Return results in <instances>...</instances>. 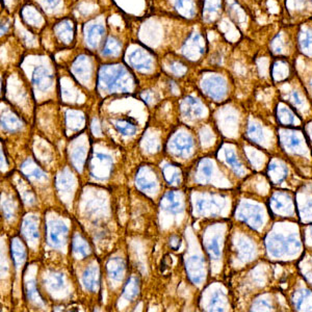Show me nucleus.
Instances as JSON below:
<instances>
[{"label": "nucleus", "mask_w": 312, "mask_h": 312, "mask_svg": "<svg viewBox=\"0 0 312 312\" xmlns=\"http://www.w3.org/2000/svg\"><path fill=\"white\" fill-rule=\"evenodd\" d=\"M99 82L108 91L126 90L129 84V74L123 66H104L99 74Z\"/></svg>", "instance_id": "f257e3e1"}, {"label": "nucleus", "mask_w": 312, "mask_h": 312, "mask_svg": "<svg viewBox=\"0 0 312 312\" xmlns=\"http://www.w3.org/2000/svg\"><path fill=\"white\" fill-rule=\"evenodd\" d=\"M205 45L204 41L199 33H193L192 36L184 43L182 52L183 55L188 57L189 60L196 61L204 53Z\"/></svg>", "instance_id": "f03ea898"}, {"label": "nucleus", "mask_w": 312, "mask_h": 312, "mask_svg": "<svg viewBox=\"0 0 312 312\" xmlns=\"http://www.w3.org/2000/svg\"><path fill=\"white\" fill-rule=\"evenodd\" d=\"M128 63L131 67L140 71H148L152 68V57L142 49H135L128 55Z\"/></svg>", "instance_id": "7ed1b4c3"}, {"label": "nucleus", "mask_w": 312, "mask_h": 312, "mask_svg": "<svg viewBox=\"0 0 312 312\" xmlns=\"http://www.w3.org/2000/svg\"><path fill=\"white\" fill-rule=\"evenodd\" d=\"M203 89L213 98H221L225 94L226 85L221 77H209L203 82Z\"/></svg>", "instance_id": "20e7f679"}, {"label": "nucleus", "mask_w": 312, "mask_h": 312, "mask_svg": "<svg viewBox=\"0 0 312 312\" xmlns=\"http://www.w3.org/2000/svg\"><path fill=\"white\" fill-rule=\"evenodd\" d=\"M54 33L59 40L65 44L71 43L74 37V25L71 20L65 19L54 26Z\"/></svg>", "instance_id": "39448f33"}, {"label": "nucleus", "mask_w": 312, "mask_h": 312, "mask_svg": "<svg viewBox=\"0 0 312 312\" xmlns=\"http://www.w3.org/2000/svg\"><path fill=\"white\" fill-rule=\"evenodd\" d=\"M32 84L41 91L47 90L52 84V75L46 68L37 67L32 73Z\"/></svg>", "instance_id": "423d86ee"}, {"label": "nucleus", "mask_w": 312, "mask_h": 312, "mask_svg": "<svg viewBox=\"0 0 312 312\" xmlns=\"http://www.w3.org/2000/svg\"><path fill=\"white\" fill-rule=\"evenodd\" d=\"M105 29L101 24H93L89 26L86 33V42L91 49H96L101 44Z\"/></svg>", "instance_id": "0eeeda50"}, {"label": "nucleus", "mask_w": 312, "mask_h": 312, "mask_svg": "<svg viewBox=\"0 0 312 312\" xmlns=\"http://www.w3.org/2000/svg\"><path fill=\"white\" fill-rule=\"evenodd\" d=\"M67 227L63 224L55 223L51 225L49 230V239L52 242V245L60 246L67 234Z\"/></svg>", "instance_id": "6e6552de"}, {"label": "nucleus", "mask_w": 312, "mask_h": 312, "mask_svg": "<svg viewBox=\"0 0 312 312\" xmlns=\"http://www.w3.org/2000/svg\"><path fill=\"white\" fill-rule=\"evenodd\" d=\"M175 8L182 17L186 18H192L196 13L194 0H176Z\"/></svg>", "instance_id": "1a4fd4ad"}, {"label": "nucleus", "mask_w": 312, "mask_h": 312, "mask_svg": "<svg viewBox=\"0 0 312 312\" xmlns=\"http://www.w3.org/2000/svg\"><path fill=\"white\" fill-rule=\"evenodd\" d=\"M115 129L122 135H131L136 131V123L133 119H120L114 123Z\"/></svg>", "instance_id": "9d476101"}, {"label": "nucleus", "mask_w": 312, "mask_h": 312, "mask_svg": "<svg viewBox=\"0 0 312 312\" xmlns=\"http://www.w3.org/2000/svg\"><path fill=\"white\" fill-rule=\"evenodd\" d=\"M121 47L122 45L118 39H115L114 37H109L103 46L101 54L103 56H117L121 51Z\"/></svg>", "instance_id": "9b49d317"}, {"label": "nucleus", "mask_w": 312, "mask_h": 312, "mask_svg": "<svg viewBox=\"0 0 312 312\" xmlns=\"http://www.w3.org/2000/svg\"><path fill=\"white\" fill-rule=\"evenodd\" d=\"M90 71H91V66H90L89 60L87 59L86 56H80L73 66L74 74L77 77L84 79L87 76H89Z\"/></svg>", "instance_id": "f8f14e48"}, {"label": "nucleus", "mask_w": 312, "mask_h": 312, "mask_svg": "<svg viewBox=\"0 0 312 312\" xmlns=\"http://www.w3.org/2000/svg\"><path fill=\"white\" fill-rule=\"evenodd\" d=\"M22 18L24 19V21L27 23V24L32 25V26H37L41 24V22H42V17L40 13L32 6H27L23 8Z\"/></svg>", "instance_id": "ddd939ff"}, {"label": "nucleus", "mask_w": 312, "mask_h": 312, "mask_svg": "<svg viewBox=\"0 0 312 312\" xmlns=\"http://www.w3.org/2000/svg\"><path fill=\"white\" fill-rule=\"evenodd\" d=\"M84 284L90 291H95L98 286V277L94 270L89 269L84 275Z\"/></svg>", "instance_id": "4468645a"}, {"label": "nucleus", "mask_w": 312, "mask_h": 312, "mask_svg": "<svg viewBox=\"0 0 312 312\" xmlns=\"http://www.w3.org/2000/svg\"><path fill=\"white\" fill-rule=\"evenodd\" d=\"M165 201H166V207L168 208L169 210H171L173 212L178 211L180 203H179V201L176 200L174 192L167 193L165 196Z\"/></svg>", "instance_id": "2eb2a0df"}, {"label": "nucleus", "mask_w": 312, "mask_h": 312, "mask_svg": "<svg viewBox=\"0 0 312 312\" xmlns=\"http://www.w3.org/2000/svg\"><path fill=\"white\" fill-rule=\"evenodd\" d=\"M108 272L112 278L117 279L123 273V264L120 260L115 259L108 264Z\"/></svg>", "instance_id": "dca6fc26"}, {"label": "nucleus", "mask_w": 312, "mask_h": 312, "mask_svg": "<svg viewBox=\"0 0 312 312\" xmlns=\"http://www.w3.org/2000/svg\"><path fill=\"white\" fill-rule=\"evenodd\" d=\"M73 251L76 254H78V255L85 256L89 252V248H88V245L86 244L85 240L80 239L79 237H76L73 241Z\"/></svg>", "instance_id": "f3484780"}, {"label": "nucleus", "mask_w": 312, "mask_h": 312, "mask_svg": "<svg viewBox=\"0 0 312 312\" xmlns=\"http://www.w3.org/2000/svg\"><path fill=\"white\" fill-rule=\"evenodd\" d=\"M300 43H301V47L304 51L312 54V32L306 31L303 33Z\"/></svg>", "instance_id": "a211bd4d"}, {"label": "nucleus", "mask_w": 312, "mask_h": 312, "mask_svg": "<svg viewBox=\"0 0 312 312\" xmlns=\"http://www.w3.org/2000/svg\"><path fill=\"white\" fill-rule=\"evenodd\" d=\"M221 6V0H204V10L206 14H214Z\"/></svg>", "instance_id": "6ab92c4d"}, {"label": "nucleus", "mask_w": 312, "mask_h": 312, "mask_svg": "<svg viewBox=\"0 0 312 312\" xmlns=\"http://www.w3.org/2000/svg\"><path fill=\"white\" fill-rule=\"evenodd\" d=\"M165 177L171 183L176 182L179 180V173L173 166H167L165 169Z\"/></svg>", "instance_id": "aec40b11"}, {"label": "nucleus", "mask_w": 312, "mask_h": 312, "mask_svg": "<svg viewBox=\"0 0 312 312\" xmlns=\"http://www.w3.org/2000/svg\"><path fill=\"white\" fill-rule=\"evenodd\" d=\"M137 290H138V288H137V282H136V280H135V279H131L128 283H127L124 293H125V295L127 296V298L131 299V298H133V297L136 296Z\"/></svg>", "instance_id": "412c9836"}, {"label": "nucleus", "mask_w": 312, "mask_h": 312, "mask_svg": "<svg viewBox=\"0 0 312 312\" xmlns=\"http://www.w3.org/2000/svg\"><path fill=\"white\" fill-rule=\"evenodd\" d=\"M170 71L176 76H182L187 72V67L180 62H173L170 65Z\"/></svg>", "instance_id": "4be33fe9"}, {"label": "nucleus", "mask_w": 312, "mask_h": 312, "mask_svg": "<svg viewBox=\"0 0 312 312\" xmlns=\"http://www.w3.org/2000/svg\"><path fill=\"white\" fill-rule=\"evenodd\" d=\"M25 234L30 236V237H37V227L36 225H33L30 221H27L25 224Z\"/></svg>", "instance_id": "5701e85b"}, {"label": "nucleus", "mask_w": 312, "mask_h": 312, "mask_svg": "<svg viewBox=\"0 0 312 312\" xmlns=\"http://www.w3.org/2000/svg\"><path fill=\"white\" fill-rule=\"evenodd\" d=\"M64 284V278L62 275H54L53 278H52V281H51V286L53 288H61Z\"/></svg>", "instance_id": "b1692460"}, {"label": "nucleus", "mask_w": 312, "mask_h": 312, "mask_svg": "<svg viewBox=\"0 0 312 312\" xmlns=\"http://www.w3.org/2000/svg\"><path fill=\"white\" fill-rule=\"evenodd\" d=\"M40 1L45 7H47L49 9H53L54 7L59 5L61 0H40Z\"/></svg>", "instance_id": "393cba45"}, {"label": "nucleus", "mask_w": 312, "mask_h": 312, "mask_svg": "<svg viewBox=\"0 0 312 312\" xmlns=\"http://www.w3.org/2000/svg\"><path fill=\"white\" fill-rule=\"evenodd\" d=\"M170 246H171V248L173 249V250H177L178 248H179V246H180V239H179V237H177V236H172L171 237V239H170Z\"/></svg>", "instance_id": "a878e982"}, {"label": "nucleus", "mask_w": 312, "mask_h": 312, "mask_svg": "<svg viewBox=\"0 0 312 312\" xmlns=\"http://www.w3.org/2000/svg\"><path fill=\"white\" fill-rule=\"evenodd\" d=\"M202 172L204 173V174H205L206 176H209L210 173H211V168H210L209 166L205 165V166L202 168Z\"/></svg>", "instance_id": "bb28decb"}]
</instances>
